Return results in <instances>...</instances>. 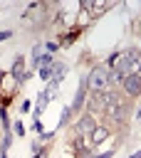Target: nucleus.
Here are the masks:
<instances>
[{
    "label": "nucleus",
    "mask_w": 141,
    "mask_h": 158,
    "mask_svg": "<svg viewBox=\"0 0 141 158\" xmlns=\"http://www.w3.org/2000/svg\"><path fill=\"white\" fill-rule=\"evenodd\" d=\"M106 67H94L92 72H89V77H87V89H92V91H101L104 86H106Z\"/></svg>",
    "instance_id": "f257e3e1"
},
{
    "label": "nucleus",
    "mask_w": 141,
    "mask_h": 158,
    "mask_svg": "<svg viewBox=\"0 0 141 158\" xmlns=\"http://www.w3.org/2000/svg\"><path fill=\"white\" fill-rule=\"evenodd\" d=\"M94 128H96V118H94L92 114L82 116V118H79V123H77V131H79L82 136H92V133H94Z\"/></svg>",
    "instance_id": "f03ea898"
},
{
    "label": "nucleus",
    "mask_w": 141,
    "mask_h": 158,
    "mask_svg": "<svg viewBox=\"0 0 141 158\" xmlns=\"http://www.w3.org/2000/svg\"><path fill=\"white\" fill-rule=\"evenodd\" d=\"M124 89H126L131 96H139V94H141V74H129V77H124Z\"/></svg>",
    "instance_id": "7ed1b4c3"
},
{
    "label": "nucleus",
    "mask_w": 141,
    "mask_h": 158,
    "mask_svg": "<svg viewBox=\"0 0 141 158\" xmlns=\"http://www.w3.org/2000/svg\"><path fill=\"white\" fill-rule=\"evenodd\" d=\"M89 111L94 114V111H101V109H106V101H104V91H94L92 96H89Z\"/></svg>",
    "instance_id": "20e7f679"
},
{
    "label": "nucleus",
    "mask_w": 141,
    "mask_h": 158,
    "mask_svg": "<svg viewBox=\"0 0 141 158\" xmlns=\"http://www.w3.org/2000/svg\"><path fill=\"white\" fill-rule=\"evenodd\" d=\"M84 91H87V79L79 84V89H77V96H74V104H72V111H79V106L87 101V96H84Z\"/></svg>",
    "instance_id": "39448f33"
},
{
    "label": "nucleus",
    "mask_w": 141,
    "mask_h": 158,
    "mask_svg": "<svg viewBox=\"0 0 141 158\" xmlns=\"http://www.w3.org/2000/svg\"><path fill=\"white\" fill-rule=\"evenodd\" d=\"M12 77H15L17 81H22V79H25V59H22V57H17V59H15V64H12Z\"/></svg>",
    "instance_id": "423d86ee"
},
{
    "label": "nucleus",
    "mask_w": 141,
    "mask_h": 158,
    "mask_svg": "<svg viewBox=\"0 0 141 158\" xmlns=\"http://www.w3.org/2000/svg\"><path fill=\"white\" fill-rule=\"evenodd\" d=\"M109 114H111L114 121H124V118L129 116V106H124V104H121V106H114V109H109Z\"/></svg>",
    "instance_id": "0eeeda50"
},
{
    "label": "nucleus",
    "mask_w": 141,
    "mask_h": 158,
    "mask_svg": "<svg viewBox=\"0 0 141 158\" xmlns=\"http://www.w3.org/2000/svg\"><path fill=\"white\" fill-rule=\"evenodd\" d=\"M106 81H109V84H124V74H121L119 69H111V72L106 74Z\"/></svg>",
    "instance_id": "6e6552de"
},
{
    "label": "nucleus",
    "mask_w": 141,
    "mask_h": 158,
    "mask_svg": "<svg viewBox=\"0 0 141 158\" xmlns=\"http://www.w3.org/2000/svg\"><path fill=\"white\" fill-rule=\"evenodd\" d=\"M106 133H109L106 128H94V133H92V141H94V143H101V141L106 138Z\"/></svg>",
    "instance_id": "1a4fd4ad"
},
{
    "label": "nucleus",
    "mask_w": 141,
    "mask_h": 158,
    "mask_svg": "<svg viewBox=\"0 0 141 158\" xmlns=\"http://www.w3.org/2000/svg\"><path fill=\"white\" fill-rule=\"evenodd\" d=\"M54 59H52V54H40V59H37V64L40 67H49Z\"/></svg>",
    "instance_id": "9d476101"
},
{
    "label": "nucleus",
    "mask_w": 141,
    "mask_h": 158,
    "mask_svg": "<svg viewBox=\"0 0 141 158\" xmlns=\"http://www.w3.org/2000/svg\"><path fill=\"white\" fill-rule=\"evenodd\" d=\"M124 57H126V59H129V62L134 64V62H139V49H129V52H126Z\"/></svg>",
    "instance_id": "9b49d317"
},
{
    "label": "nucleus",
    "mask_w": 141,
    "mask_h": 158,
    "mask_svg": "<svg viewBox=\"0 0 141 158\" xmlns=\"http://www.w3.org/2000/svg\"><path fill=\"white\" fill-rule=\"evenodd\" d=\"M40 77H42V79H49V77H52V69H49V67H42V69H40Z\"/></svg>",
    "instance_id": "f8f14e48"
},
{
    "label": "nucleus",
    "mask_w": 141,
    "mask_h": 158,
    "mask_svg": "<svg viewBox=\"0 0 141 158\" xmlns=\"http://www.w3.org/2000/svg\"><path fill=\"white\" fill-rule=\"evenodd\" d=\"M15 133H20V136H22V133H25V128H22V123H20V121H17V123H15Z\"/></svg>",
    "instance_id": "ddd939ff"
},
{
    "label": "nucleus",
    "mask_w": 141,
    "mask_h": 158,
    "mask_svg": "<svg viewBox=\"0 0 141 158\" xmlns=\"http://www.w3.org/2000/svg\"><path fill=\"white\" fill-rule=\"evenodd\" d=\"M7 37H12V32H10V30H5V32H0V42H2V40H7Z\"/></svg>",
    "instance_id": "4468645a"
},
{
    "label": "nucleus",
    "mask_w": 141,
    "mask_h": 158,
    "mask_svg": "<svg viewBox=\"0 0 141 158\" xmlns=\"http://www.w3.org/2000/svg\"><path fill=\"white\" fill-rule=\"evenodd\" d=\"M131 158H141V151L139 153H131Z\"/></svg>",
    "instance_id": "2eb2a0df"
},
{
    "label": "nucleus",
    "mask_w": 141,
    "mask_h": 158,
    "mask_svg": "<svg viewBox=\"0 0 141 158\" xmlns=\"http://www.w3.org/2000/svg\"><path fill=\"white\" fill-rule=\"evenodd\" d=\"M84 158H99V156H84Z\"/></svg>",
    "instance_id": "dca6fc26"
},
{
    "label": "nucleus",
    "mask_w": 141,
    "mask_h": 158,
    "mask_svg": "<svg viewBox=\"0 0 141 158\" xmlns=\"http://www.w3.org/2000/svg\"><path fill=\"white\" fill-rule=\"evenodd\" d=\"M0 158H5V153H0Z\"/></svg>",
    "instance_id": "f3484780"
}]
</instances>
